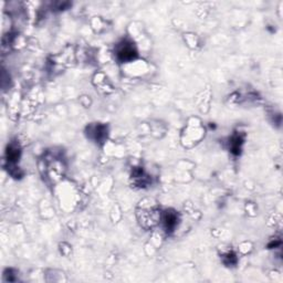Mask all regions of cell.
I'll list each match as a JSON object with an SVG mask.
<instances>
[{
    "label": "cell",
    "mask_w": 283,
    "mask_h": 283,
    "mask_svg": "<svg viewBox=\"0 0 283 283\" xmlns=\"http://www.w3.org/2000/svg\"><path fill=\"white\" fill-rule=\"evenodd\" d=\"M162 212L156 200L153 198H144L136 207V218L140 226L145 230L156 227L161 222Z\"/></svg>",
    "instance_id": "obj_1"
},
{
    "label": "cell",
    "mask_w": 283,
    "mask_h": 283,
    "mask_svg": "<svg viewBox=\"0 0 283 283\" xmlns=\"http://www.w3.org/2000/svg\"><path fill=\"white\" fill-rule=\"evenodd\" d=\"M116 55H118V59L120 61L127 62L134 59L137 55V51L132 42L123 41L118 46V48H116Z\"/></svg>",
    "instance_id": "obj_2"
},
{
    "label": "cell",
    "mask_w": 283,
    "mask_h": 283,
    "mask_svg": "<svg viewBox=\"0 0 283 283\" xmlns=\"http://www.w3.org/2000/svg\"><path fill=\"white\" fill-rule=\"evenodd\" d=\"M178 221H179V216H178L177 212H175V210L168 209V210H166V212L162 213L161 222L163 223L164 229L166 232H167V234H171V232H173L176 229Z\"/></svg>",
    "instance_id": "obj_3"
},
{
    "label": "cell",
    "mask_w": 283,
    "mask_h": 283,
    "mask_svg": "<svg viewBox=\"0 0 283 283\" xmlns=\"http://www.w3.org/2000/svg\"><path fill=\"white\" fill-rule=\"evenodd\" d=\"M106 126L101 124H98L96 126H90L89 128V136L96 142H102L106 137Z\"/></svg>",
    "instance_id": "obj_4"
},
{
    "label": "cell",
    "mask_w": 283,
    "mask_h": 283,
    "mask_svg": "<svg viewBox=\"0 0 283 283\" xmlns=\"http://www.w3.org/2000/svg\"><path fill=\"white\" fill-rule=\"evenodd\" d=\"M20 156V148L18 145L11 144L7 149V158H8L9 163H14Z\"/></svg>",
    "instance_id": "obj_5"
}]
</instances>
